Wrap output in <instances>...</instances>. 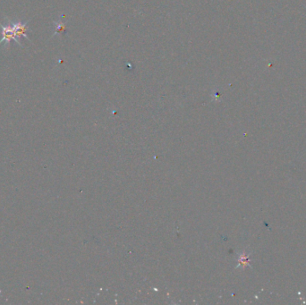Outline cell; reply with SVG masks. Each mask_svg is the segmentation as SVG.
<instances>
[{"label": "cell", "instance_id": "obj_2", "mask_svg": "<svg viewBox=\"0 0 306 305\" xmlns=\"http://www.w3.org/2000/svg\"><path fill=\"white\" fill-rule=\"evenodd\" d=\"M11 22H12L13 30H14L15 33H16V35H17L19 38H20L21 36H23L25 39H28V40H29V38H28V35H27L26 33L27 31H28V29H27L28 22H24V23H22L21 21Z\"/></svg>", "mask_w": 306, "mask_h": 305}, {"label": "cell", "instance_id": "obj_1", "mask_svg": "<svg viewBox=\"0 0 306 305\" xmlns=\"http://www.w3.org/2000/svg\"><path fill=\"white\" fill-rule=\"evenodd\" d=\"M0 27L2 29V35H3L2 40H0V45L2 44L3 42H5V48L6 47L8 48L11 40H13L19 46H21V42L19 40V37L16 35L15 31L13 30V27L12 25L11 21H9V22H7V23L5 22V24L0 23Z\"/></svg>", "mask_w": 306, "mask_h": 305}]
</instances>
